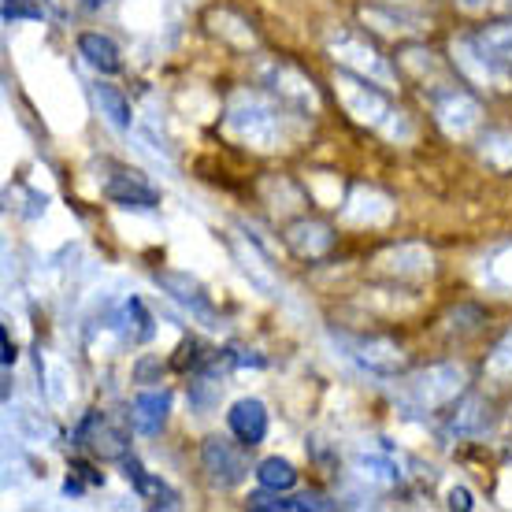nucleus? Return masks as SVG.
I'll return each instance as SVG.
<instances>
[{"label":"nucleus","instance_id":"f257e3e1","mask_svg":"<svg viewBox=\"0 0 512 512\" xmlns=\"http://www.w3.org/2000/svg\"><path fill=\"white\" fill-rule=\"evenodd\" d=\"M201 464H205L208 479L216 483V487H238L249 472V464H245V453L238 446H231L227 438H205V446H201Z\"/></svg>","mask_w":512,"mask_h":512},{"label":"nucleus","instance_id":"f03ea898","mask_svg":"<svg viewBox=\"0 0 512 512\" xmlns=\"http://www.w3.org/2000/svg\"><path fill=\"white\" fill-rule=\"evenodd\" d=\"M156 282L164 286V294L171 297V301H179L190 316H197L201 323H216V305H212V297L205 294V286L197 279H190V275H182V271H156Z\"/></svg>","mask_w":512,"mask_h":512},{"label":"nucleus","instance_id":"7ed1b4c3","mask_svg":"<svg viewBox=\"0 0 512 512\" xmlns=\"http://www.w3.org/2000/svg\"><path fill=\"white\" fill-rule=\"evenodd\" d=\"M231 127L242 134V138H253L260 145H268L279 130V116L275 108L264 104L260 97H238V104H231Z\"/></svg>","mask_w":512,"mask_h":512},{"label":"nucleus","instance_id":"20e7f679","mask_svg":"<svg viewBox=\"0 0 512 512\" xmlns=\"http://www.w3.org/2000/svg\"><path fill=\"white\" fill-rule=\"evenodd\" d=\"M461 383H464L461 368H453V364H438V368H427V372L416 375V379L409 383V390L420 405L435 409V405H442V401H449V397H457Z\"/></svg>","mask_w":512,"mask_h":512},{"label":"nucleus","instance_id":"39448f33","mask_svg":"<svg viewBox=\"0 0 512 512\" xmlns=\"http://www.w3.org/2000/svg\"><path fill=\"white\" fill-rule=\"evenodd\" d=\"M227 423H231V435L238 438L242 446H260L264 435H268V409H264V401H256V397H242V401L231 405Z\"/></svg>","mask_w":512,"mask_h":512},{"label":"nucleus","instance_id":"423d86ee","mask_svg":"<svg viewBox=\"0 0 512 512\" xmlns=\"http://www.w3.org/2000/svg\"><path fill=\"white\" fill-rule=\"evenodd\" d=\"M342 342L349 346V357L360 360L368 372L390 375L401 368V349L383 342V338H349V334H342Z\"/></svg>","mask_w":512,"mask_h":512},{"label":"nucleus","instance_id":"0eeeda50","mask_svg":"<svg viewBox=\"0 0 512 512\" xmlns=\"http://www.w3.org/2000/svg\"><path fill=\"white\" fill-rule=\"evenodd\" d=\"M167 412H171V394H167V390H145V394H138L134 405H130V423H134L138 435L153 438L164 431Z\"/></svg>","mask_w":512,"mask_h":512},{"label":"nucleus","instance_id":"6e6552de","mask_svg":"<svg viewBox=\"0 0 512 512\" xmlns=\"http://www.w3.org/2000/svg\"><path fill=\"white\" fill-rule=\"evenodd\" d=\"M123 475H127L130 483H134L138 498L149 501L153 509H179V494L167 487L160 475L145 472V468H141V461H134V457H123Z\"/></svg>","mask_w":512,"mask_h":512},{"label":"nucleus","instance_id":"1a4fd4ad","mask_svg":"<svg viewBox=\"0 0 512 512\" xmlns=\"http://www.w3.org/2000/svg\"><path fill=\"white\" fill-rule=\"evenodd\" d=\"M475 49L483 52V60H487L501 78L512 75V23H494L487 26L483 34H475Z\"/></svg>","mask_w":512,"mask_h":512},{"label":"nucleus","instance_id":"9d476101","mask_svg":"<svg viewBox=\"0 0 512 512\" xmlns=\"http://www.w3.org/2000/svg\"><path fill=\"white\" fill-rule=\"evenodd\" d=\"M108 193V201L119 208H138V212H149V208L160 205V193L149 186V182H141L138 175H116V179L104 186Z\"/></svg>","mask_w":512,"mask_h":512},{"label":"nucleus","instance_id":"9b49d317","mask_svg":"<svg viewBox=\"0 0 512 512\" xmlns=\"http://www.w3.org/2000/svg\"><path fill=\"white\" fill-rule=\"evenodd\" d=\"M78 52L86 56V64L101 75H119L123 71V60H119V45L104 34H82L78 38Z\"/></svg>","mask_w":512,"mask_h":512},{"label":"nucleus","instance_id":"f8f14e48","mask_svg":"<svg viewBox=\"0 0 512 512\" xmlns=\"http://www.w3.org/2000/svg\"><path fill=\"white\" fill-rule=\"evenodd\" d=\"M97 104H101V116H108V123L116 130H130L134 116H130V101L116 86H97Z\"/></svg>","mask_w":512,"mask_h":512},{"label":"nucleus","instance_id":"ddd939ff","mask_svg":"<svg viewBox=\"0 0 512 512\" xmlns=\"http://www.w3.org/2000/svg\"><path fill=\"white\" fill-rule=\"evenodd\" d=\"M249 509H334V501H327L323 494L279 498V490H275V498H268V494H253V498H249Z\"/></svg>","mask_w":512,"mask_h":512},{"label":"nucleus","instance_id":"4468645a","mask_svg":"<svg viewBox=\"0 0 512 512\" xmlns=\"http://www.w3.org/2000/svg\"><path fill=\"white\" fill-rule=\"evenodd\" d=\"M256 479H260V487H268V490H290L297 483V472L290 461L268 457V461L256 464Z\"/></svg>","mask_w":512,"mask_h":512},{"label":"nucleus","instance_id":"2eb2a0df","mask_svg":"<svg viewBox=\"0 0 512 512\" xmlns=\"http://www.w3.org/2000/svg\"><path fill=\"white\" fill-rule=\"evenodd\" d=\"M490 427V405H483L479 397H468L461 405V412L453 416V431L457 435H479Z\"/></svg>","mask_w":512,"mask_h":512},{"label":"nucleus","instance_id":"dca6fc26","mask_svg":"<svg viewBox=\"0 0 512 512\" xmlns=\"http://www.w3.org/2000/svg\"><path fill=\"white\" fill-rule=\"evenodd\" d=\"M487 372H490V375H498V379H512V331L505 334V338L498 342V349L490 353Z\"/></svg>","mask_w":512,"mask_h":512},{"label":"nucleus","instance_id":"f3484780","mask_svg":"<svg viewBox=\"0 0 512 512\" xmlns=\"http://www.w3.org/2000/svg\"><path fill=\"white\" fill-rule=\"evenodd\" d=\"M171 364H175L179 372H190V368H201V364H205V353H201V342H197V338H186V342H182V346H179V357L171 360Z\"/></svg>","mask_w":512,"mask_h":512},{"label":"nucleus","instance_id":"a211bd4d","mask_svg":"<svg viewBox=\"0 0 512 512\" xmlns=\"http://www.w3.org/2000/svg\"><path fill=\"white\" fill-rule=\"evenodd\" d=\"M4 19L15 23V19H41V8L34 0H4Z\"/></svg>","mask_w":512,"mask_h":512},{"label":"nucleus","instance_id":"6ab92c4d","mask_svg":"<svg viewBox=\"0 0 512 512\" xmlns=\"http://www.w3.org/2000/svg\"><path fill=\"white\" fill-rule=\"evenodd\" d=\"M71 472L82 479V483H93V487H104V475L101 472H93V464L86 461H71Z\"/></svg>","mask_w":512,"mask_h":512},{"label":"nucleus","instance_id":"aec40b11","mask_svg":"<svg viewBox=\"0 0 512 512\" xmlns=\"http://www.w3.org/2000/svg\"><path fill=\"white\" fill-rule=\"evenodd\" d=\"M449 505H453V509H472V494H468V490H453V494H449Z\"/></svg>","mask_w":512,"mask_h":512},{"label":"nucleus","instance_id":"412c9836","mask_svg":"<svg viewBox=\"0 0 512 512\" xmlns=\"http://www.w3.org/2000/svg\"><path fill=\"white\" fill-rule=\"evenodd\" d=\"M0 342H4V368H12L15 357H19V353H15V342L8 338V331H0Z\"/></svg>","mask_w":512,"mask_h":512},{"label":"nucleus","instance_id":"4be33fe9","mask_svg":"<svg viewBox=\"0 0 512 512\" xmlns=\"http://www.w3.org/2000/svg\"><path fill=\"white\" fill-rule=\"evenodd\" d=\"M82 4H86V8L93 12V8H101V4H108V0H82Z\"/></svg>","mask_w":512,"mask_h":512}]
</instances>
